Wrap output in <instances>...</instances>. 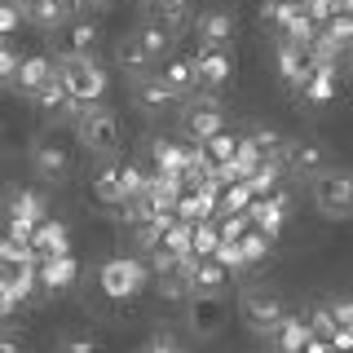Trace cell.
<instances>
[{"label":"cell","mask_w":353,"mask_h":353,"mask_svg":"<svg viewBox=\"0 0 353 353\" xmlns=\"http://www.w3.org/2000/svg\"><path fill=\"white\" fill-rule=\"evenodd\" d=\"M75 141L97 154V159H110V154L119 150V141H124V124H119V115L102 102H88L80 106V115H75Z\"/></svg>","instance_id":"6da1fadb"},{"label":"cell","mask_w":353,"mask_h":353,"mask_svg":"<svg viewBox=\"0 0 353 353\" xmlns=\"http://www.w3.org/2000/svg\"><path fill=\"white\" fill-rule=\"evenodd\" d=\"M58 75H62V84H66V93H71V102H102L106 97V88H110V75H106V66L93 58V53H62L58 58Z\"/></svg>","instance_id":"7a4b0ae2"},{"label":"cell","mask_w":353,"mask_h":353,"mask_svg":"<svg viewBox=\"0 0 353 353\" xmlns=\"http://www.w3.org/2000/svg\"><path fill=\"white\" fill-rule=\"evenodd\" d=\"M318 216L323 221H353V172L349 168H323L309 185Z\"/></svg>","instance_id":"3957f363"},{"label":"cell","mask_w":353,"mask_h":353,"mask_svg":"<svg viewBox=\"0 0 353 353\" xmlns=\"http://www.w3.org/2000/svg\"><path fill=\"white\" fill-rule=\"evenodd\" d=\"M40 256L27 248V243H14V239H0V292H14L27 301L31 292L40 287Z\"/></svg>","instance_id":"277c9868"},{"label":"cell","mask_w":353,"mask_h":353,"mask_svg":"<svg viewBox=\"0 0 353 353\" xmlns=\"http://www.w3.org/2000/svg\"><path fill=\"white\" fill-rule=\"evenodd\" d=\"M150 283V265L137 256H110L102 270H97V287H102L106 301H132L141 296Z\"/></svg>","instance_id":"5b68a950"},{"label":"cell","mask_w":353,"mask_h":353,"mask_svg":"<svg viewBox=\"0 0 353 353\" xmlns=\"http://www.w3.org/2000/svg\"><path fill=\"white\" fill-rule=\"evenodd\" d=\"M239 318H243V327H248L252 336L270 340L274 331H279V323L287 318V305H283L279 292H270V287H248V292L239 296Z\"/></svg>","instance_id":"8992f818"},{"label":"cell","mask_w":353,"mask_h":353,"mask_svg":"<svg viewBox=\"0 0 353 353\" xmlns=\"http://www.w3.org/2000/svg\"><path fill=\"white\" fill-rule=\"evenodd\" d=\"M5 221H9V239L31 248V234H36V225L44 221V199L36 190H14L5 199Z\"/></svg>","instance_id":"52a82bcc"},{"label":"cell","mask_w":353,"mask_h":353,"mask_svg":"<svg viewBox=\"0 0 353 353\" xmlns=\"http://www.w3.org/2000/svg\"><path fill=\"white\" fill-rule=\"evenodd\" d=\"M71 168H75V154H71V146H66L62 137H40L36 146H31V172L40 176V181H66L71 176Z\"/></svg>","instance_id":"ba28073f"},{"label":"cell","mask_w":353,"mask_h":353,"mask_svg":"<svg viewBox=\"0 0 353 353\" xmlns=\"http://www.w3.org/2000/svg\"><path fill=\"white\" fill-rule=\"evenodd\" d=\"M274 62H279V75L287 84L301 88L309 75H314V40H292V36H279V53H274Z\"/></svg>","instance_id":"9c48e42d"},{"label":"cell","mask_w":353,"mask_h":353,"mask_svg":"<svg viewBox=\"0 0 353 353\" xmlns=\"http://www.w3.org/2000/svg\"><path fill=\"white\" fill-rule=\"evenodd\" d=\"M225 128V115H221V106L212 102V97H203V102H190L181 110V132L190 141H199L203 146L208 137H216V132Z\"/></svg>","instance_id":"30bf717a"},{"label":"cell","mask_w":353,"mask_h":353,"mask_svg":"<svg viewBox=\"0 0 353 353\" xmlns=\"http://www.w3.org/2000/svg\"><path fill=\"white\" fill-rule=\"evenodd\" d=\"M287 212H292V199L283 194V185L274 194H256L252 199V208H248V216H252V225L265 230L270 239H279L283 234V225H287Z\"/></svg>","instance_id":"8fae6325"},{"label":"cell","mask_w":353,"mask_h":353,"mask_svg":"<svg viewBox=\"0 0 353 353\" xmlns=\"http://www.w3.org/2000/svg\"><path fill=\"white\" fill-rule=\"evenodd\" d=\"M132 102H137V110H146V115H168L176 106V93L154 71H146V75H132Z\"/></svg>","instance_id":"7c38bea8"},{"label":"cell","mask_w":353,"mask_h":353,"mask_svg":"<svg viewBox=\"0 0 353 353\" xmlns=\"http://www.w3.org/2000/svg\"><path fill=\"white\" fill-rule=\"evenodd\" d=\"M22 5V18L40 31H58L71 22V14L80 9V0H18Z\"/></svg>","instance_id":"4fadbf2b"},{"label":"cell","mask_w":353,"mask_h":353,"mask_svg":"<svg viewBox=\"0 0 353 353\" xmlns=\"http://www.w3.org/2000/svg\"><path fill=\"white\" fill-rule=\"evenodd\" d=\"M185 323H190L194 336H216L221 323H225V301L221 296H203V292H194L190 296V305H185Z\"/></svg>","instance_id":"5bb4252c"},{"label":"cell","mask_w":353,"mask_h":353,"mask_svg":"<svg viewBox=\"0 0 353 353\" xmlns=\"http://www.w3.org/2000/svg\"><path fill=\"white\" fill-rule=\"evenodd\" d=\"M194 71H199V88H225L230 75H234V58L230 49H199L194 53Z\"/></svg>","instance_id":"9a60e30c"},{"label":"cell","mask_w":353,"mask_h":353,"mask_svg":"<svg viewBox=\"0 0 353 353\" xmlns=\"http://www.w3.org/2000/svg\"><path fill=\"white\" fill-rule=\"evenodd\" d=\"M194 36H199V49H230L234 40V18L225 9H203L194 18Z\"/></svg>","instance_id":"2e32d148"},{"label":"cell","mask_w":353,"mask_h":353,"mask_svg":"<svg viewBox=\"0 0 353 353\" xmlns=\"http://www.w3.org/2000/svg\"><path fill=\"white\" fill-rule=\"evenodd\" d=\"M283 168L292 172V176H305V181H314V176L327 168V150L318 146V141H287Z\"/></svg>","instance_id":"e0dca14e"},{"label":"cell","mask_w":353,"mask_h":353,"mask_svg":"<svg viewBox=\"0 0 353 353\" xmlns=\"http://www.w3.org/2000/svg\"><path fill=\"white\" fill-rule=\"evenodd\" d=\"M40 287L49 296H62V292H71L75 287V279H80V261L66 252V256H49V261H40Z\"/></svg>","instance_id":"ac0fdd59"},{"label":"cell","mask_w":353,"mask_h":353,"mask_svg":"<svg viewBox=\"0 0 353 353\" xmlns=\"http://www.w3.org/2000/svg\"><path fill=\"white\" fill-rule=\"evenodd\" d=\"M31 252H36L40 261L66 256V252H71V230H66L58 216H44L40 225H36V234H31Z\"/></svg>","instance_id":"d6986e66"},{"label":"cell","mask_w":353,"mask_h":353,"mask_svg":"<svg viewBox=\"0 0 353 353\" xmlns=\"http://www.w3.org/2000/svg\"><path fill=\"white\" fill-rule=\"evenodd\" d=\"M230 274H234V270H225L216 256H194L190 261V296L194 292L221 296V292H225V283H230Z\"/></svg>","instance_id":"ffe728a7"},{"label":"cell","mask_w":353,"mask_h":353,"mask_svg":"<svg viewBox=\"0 0 353 353\" xmlns=\"http://www.w3.org/2000/svg\"><path fill=\"white\" fill-rule=\"evenodd\" d=\"M274 353H305V345L314 340V327H309V314H287L279 331H274Z\"/></svg>","instance_id":"44dd1931"},{"label":"cell","mask_w":353,"mask_h":353,"mask_svg":"<svg viewBox=\"0 0 353 353\" xmlns=\"http://www.w3.org/2000/svg\"><path fill=\"white\" fill-rule=\"evenodd\" d=\"M53 75H58V62H53V58H22L18 75H14V88H18L22 97H31L36 88H44V84H49Z\"/></svg>","instance_id":"7402d4cb"},{"label":"cell","mask_w":353,"mask_h":353,"mask_svg":"<svg viewBox=\"0 0 353 353\" xmlns=\"http://www.w3.org/2000/svg\"><path fill=\"white\" fill-rule=\"evenodd\" d=\"M159 80L172 88L176 97H190L199 88V71H194V58H168L159 66Z\"/></svg>","instance_id":"603a6c76"},{"label":"cell","mask_w":353,"mask_h":353,"mask_svg":"<svg viewBox=\"0 0 353 353\" xmlns=\"http://www.w3.org/2000/svg\"><path fill=\"white\" fill-rule=\"evenodd\" d=\"M115 62H119V71H128V75H146L154 66V53L137 40V31H132V36H124L115 44Z\"/></svg>","instance_id":"cb8c5ba5"},{"label":"cell","mask_w":353,"mask_h":353,"mask_svg":"<svg viewBox=\"0 0 353 353\" xmlns=\"http://www.w3.org/2000/svg\"><path fill=\"white\" fill-rule=\"evenodd\" d=\"M93 199L97 203H124V163H102L93 172Z\"/></svg>","instance_id":"d4e9b609"},{"label":"cell","mask_w":353,"mask_h":353,"mask_svg":"<svg viewBox=\"0 0 353 353\" xmlns=\"http://www.w3.org/2000/svg\"><path fill=\"white\" fill-rule=\"evenodd\" d=\"M301 88H305L309 102H318V106L331 102V97L340 93V66H314V75H309Z\"/></svg>","instance_id":"484cf974"},{"label":"cell","mask_w":353,"mask_h":353,"mask_svg":"<svg viewBox=\"0 0 353 353\" xmlns=\"http://www.w3.org/2000/svg\"><path fill=\"white\" fill-rule=\"evenodd\" d=\"M252 199H256V190H252L248 181H230L225 190H221V199H216V216H239V212H248Z\"/></svg>","instance_id":"4316f807"},{"label":"cell","mask_w":353,"mask_h":353,"mask_svg":"<svg viewBox=\"0 0 353 353\" xmlns=\"http://www.w3.org/2000/svg\"><path fill=\"white\" fill-rule=\"evenodd\" d=\"M239 141H243V137H234V132H225V128H221L216 137H208V141H203V154H208V163H212V168H225V163H234V154H239Z\"/></svg>","instance_id":"83f0119b"},{"label":"cell","mask_w":353,"mask_h":353,"mask_svg":"<svg viewBox=\"0 0 353 353\" xmlns=\"http://www.w3.org/2000/svg\"><path fill=\"white\" fill-rule=\"evenodd\" d=\"M137 40L146 44V49L154 53V62H159L163 53L172 49V27H168V22H159V18H154V22H146V27H137Z\"/></svg>","instance_id":"f1b7e54d"},{"label":"cell","mask_w":353,"mask_h":353,"mask_svg":"<svg viewBox=\"0 0 353 353\" xmlns=\"http://www.w3.org/2000/svg\"><path fill=\"white\" fill-rule=\"evenodd\" d=\"M97 49V22L84 18V22H71L66 27V53H93Z\"/></svg>","instance_id":"f546056e"},{"label":"cell","mask_w":353,"mask_h":353,"mask_svg":"<svg viewBox=\"0 0 353 353\" xmlns=\"http://www.w3.org/2000/svg\"><path fill=\"white\" fill-rule=\"evenodd\" d=\"M239 248H243V261H248V265H261V261H270V252H274V239L265 234V230H256V225H252L248 234L239 239Z\"/></svg>","instance_id":"4dcf8cb0"},{"label":"cell","mask_w":353,"mask_h":353,"mask_svg":"<svg viewBox=\"0 0 353 353\" xmlns=\"http://www.w3.org/2000/svg\"><path fill=\"white\" fill-rule=\"evenodd\" d=\"M150 9H154V18H159V22H168V27H181V22L199 9V0H150Z\"/></svg>","instance_id":"1f68e13d"},{"label":"cell","mask_w":353,"mask_h":353,"mask_svg":"<svg viewBox=\"0 0 353 353\" xmlns=\"http://www.w3.org/2000/svg\"><path fill=\"white\" fill-rule=\"evenodd\" d=\"M283 172H287V168H283L279 159H265L261 168L248 176V185H252V190H256V194H274V190H279V185H283Z\"/></svg>","instance_id":"d6a6232c"},{"label":"cell","mask_w":353,"mask_h":353,"mask_svg":"<svg viewBox=\"0 0 353 353\" xmlns=\"http://www.w3.org/2000/svg\"><path fill=\"white\" fill-rule=\"evenodd\" d=\"M53 353H102V340L93 331H62Z\"/></svg>","instance_id":"836d02e7"},{"label":"cell","mask_w":353,"mask_h":353,"mask_svg":"<svg viewBox=\"0 0 353 353\" xmlns=\"http://www.w3.org/2000/svg\"><path fill=\"white\" fill-rule=\"evenodd\" d=\"M221 248V225L212 221H194V256H216Z\"/></svg>","instance_id":"e575fe53"},{"label":"cell","mask_w":353,"mask_h":353,"mask_svg":"<svg viewBox=\"0 0 353 353\" xmlns=\"http://www.w3.org/2000/svg\"><path fill=\"white\" fill-rule=\"evenodd\" d=\"M331 305H336V336H331V345L353 349V301H331Z\"/></svg>","instance_id":"d590c367"},{"label":"cell","mask_w":353,"mask_h":353,"mask_svg":"<svg viewBox=\"0 0 353 353\" xmlns=\"http://www.w3.org/2000/svg\"><path fill=\"white\" fill-rule=\"evenodd\" d=\"M252 141H256V150L265 154V159H279L283 163V154H287V137L283 132H274V128H256V132H248Z\"/></svg>","instance_id":"8d00e7d4"},{"label":"cell","mask_w":353,"mask_h":353,"mask_svg":"<svg viewBox=\"0 0 353 353\" xmlns=\"http://www.w3.org/2000/svg\"><path fill=\"white\" fill-rule=\"evenodd\" d=\"M309 327H314V336L331 340V336H336V305H327V301L309 305Z\"/></svg>","instance_id":"74e56055"},{"label":"cell","mask_w":353,"mask_h":353,"mask_svg":"<svg viewBox=\"0 0 353 353\" xmlns=\"http://www.w3.org/2000/svg\"><path fill=\"white\" fill-rule=\"evenodd\" d=\"M22 27V5L18 0H0V40H9Z\"/></svg>","instance_id":"f35d334b"},{"label":"cell","mask_w":353,"mask_h":353,"mask_svg":"<svg viewBox=\"0 0 353 353\" xmlns=\"http://www.w3.org/2000/svg\"><path fill=\"white\" fill-rule=\"evenodd\" d=\"M216 261L225 265V270H248V261H243V248H239V239H221V248H216Z\"/></svg>","instance_id":"ab89813d"},{"label":"cell","mask_w":353,"mask_h":353,"mask_svg":"<svg viewBox=\"0 0 353 353\" xmlns=\"http://www.w3.org/2000/svg\"><path fill=\"white\" fill-rule=\"evenodd\" d=\"M305 9H309V18H314L318 27H327V22L340 14V0H305Z\"/></svg>","instance_id":"60d3db41"},{"label":"cell","mask_w":353,"mask_h":353,"mask_svg":"<svg viewBox=\"0 0 353 353\" xmlns=\"http://www.w3.org/2000/svg\"><path fill=\"white\" fill-rule=\"evenodd\" d=\"M18 66H22V58L14 49H9L5 40H0V84H14V75H18Z\"/></svg>","instance_id":"b9f144b4"},{"label":"cell","mask_w":353,"mask_h":353,"mask_svg":"<svg viewBox=\"0 0 353 353\" xmlns=\"http://www.w3.org/2000/svg\"><path fill=\"white\" fill-rule=\"evenodd\" d=\"M0 353H27V345H22V336H14V331H0Z\"/></svg>","instance_id":"7bdbcfd3"},{"label":"cell","mask_w":353,"mask_h":353,"mask_svg":"<svg viewBox=\"0 0 353 353\" xmlns=\"http://www.w3.org/2000/svg\"><path fill=\"white\" fill-rule=\"evenodd\" d=\"M146 349H150V353H181V349H176V340H172V336H154Z\"/></svg>","instance_id":"ee69618b"},{"label":"cell","mask_w":353,"mask_h":353,"mask_svg":"<svg viewBox=\"0 0 353 353\" xmlns=\"http://www.w3.org/2000/svg\"><path fill=\"white\" fill-rule=\"evenodd\" d=\"M18 305H22V296H14V292H0V318L18 314Z\"/></svg>","instance_id":"f6af8a7d"},{"label":"cell","mask_w":353,"mask_h":353,"mask_svg":"<svg viewBox=\"0 0 353 353\" xmlns=\"http://www.w3.org/2000/svg\"><path fill=\"white\" fill-rule=\"evenodd\" d=\"M305 353H336V345H331V340H323V336H314L305 345Z\"/></svg>","instance_id":"bcb514c9"},{"label":"cell","mask_w":353,"mask_h":353,"mask_svg":"<svg viewBox=\"0 0 353 353\" xmlns=\"http://www.w3.org/2000/svg\"><path fill=\"white\" fill-rule=\"evenodd\" d=\"M340 62H349V66H353V40L345 44V58H340Z\"/></svg>","instance_id":"7dc6e473"},{"label":"cell","mask_w":353,"mask_h":353,"mask_svg":"<svg viewBox=\"0 0 353 353\" xmlns=\"http://www.w3.org/2000/svg\"><path fill=\"white\" fill-rule=\"evenodd\" d=\"M340 9H345V14H353V0H340Z\"/></svg>","instance_id":"c3c4849f"},{"label":"cell","mask_w":353,"mask_h":353,"mask_svg":"<svg viewBox=\"0 0 353 353\" xmlns=\"http://www.w3.org/2000/svg\"><path fill=\"white\" fill-rule=\"evenodd\" d=\"M336 353H353V349H336Z\"/></svg>","instance_id":"681fc988"},{"label":"cell","mask_w":353,"mask_h":353,"mask_svg":"<svg viewBox=\"0 0 353 353\" xmlns=\"http://www.w3.org/2000/svg\"><path fill=\"white\" fill-rule=\"evenodd\" d=\"M141 353H150V349H141Z\"/></svg>","instance_id":"f907efd6"}]
</instances>
